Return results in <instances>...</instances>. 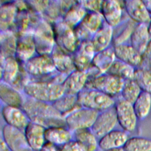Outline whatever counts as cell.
Returning a JSON list of instances; mask_svg holds the SVG:
<instances>
[{"instance_id":"obj_45","label":"cell","mask_w":151,"mask_h":151,"mask_svg":"<svg viewBox=\"0 0 151 151\" xmlns=\"http://www.w3.org/2000/svg\"><path fill=\"white\" fill-rule=\"evenodd\" d=\"M104 151H124L123 147H120V148H114V149H110L108 150H106Z\"/></svg>"},{"instance_id":"obj_11","label":"cell","mask_w":151,"mask_h":151,"mask_svg":"<svg viewBox=\"0 0 151 151\" xmlns=\"http://www.w3.org/2000/svg\"><path fill=\"white\" fill-rule=\"evenodd\" d=\"M2 134V139L11 151H34L29 145L23 130L5 124Z\"/></svg>"},{"instance_id":"obj_44","label":"cell","mask_w":151,"mask_h":151,"mask_svg":"<svg viewBox=\"0 0 151 151\" xmlns=\"http://www.w3.org/2000/svg\"><path fill=\"white\" fill-rule=\"evenodd\" d=\"M147 11H148L149 14L151 16V0H147V1H143Z\"/></svg>"},{"instance_id":"obj_9","label":"cell","mask_w":151,"mask_h":151,"mask_svg":"<svg viewBox=\"0 0 151 151\" xmlns=\"http://www.w3.org/2000/svg\"><path fill=\"white\" fill-rule=\"evenodd\" d=\"M114 107L119 124L123 130L132 132L136 127L137 117L133 104L124 100L120 96L115 99Z\"/></svg>"},{"instance_id":"obj_39","label":"cell","mask_w":151,"mask_h":151,"mask_svg":"<svg viewBox=\"0 0 151 151\" xmlns=\"http://www.w3.org/2000/svg\"><path fill=\"white\" fill-rule=\"evenodd\" d=\"M80 4L85 8L87 12H100L103 1L88 0V1H78Z\"/></svg>"},{"instance_id":"obj_35","label":"cell","mask_w":151,"mask_h":151,"mask_svg":"<svg viewBox=\"0 0 151 151\" xmlns=\"http://www.w3.org/2000/svg\"><path fill=\"white\" fill-rule=\"evenodd\" d=\"M104 22L103 15L100 12H87L80 25L93 35Z\"/></svg>"},{"instance_id":"obj_15","label":"cell","mask_w":151,"mask_h":151,"mask_svg":"<svg viewBox=\"0 0 151 151\" xmlns=\"http://www.w3.org/2000/svg\"><path fill=\"white\" fill-rule=\"evenodd\" d=\"M101 14L104 22L112 28H114L122 21V5L120 1L116 0L103 1Z\"/></svg>"},{"instance_id":"obj_28","label":"cell","mask_w":151,"mask_h":151,"mask_svg":"<svg viewBox=\"0 0 151 151\" xmlns=\"http://www.w3.org/2000/svg\"><path fill=\"white\" fill-rule=\"evenodd\" d=\"M1 58L15 57L18 35L12 30L1 31Z\"/></svg>"},{"instance_id":"obj_16","label":"cell","mask_w":151,"mask_h":151,"mask_svg":"<svg viewBox=\"0 0 151 151\" xmlns=\"http://www.w3.org/2000/svg\"><path fill=\"white\" fill-rule=\"evenodd\" d=\"M123 8L130 19L137 24H146L151 21V16L143 1L127 0L123 2Z\"/></svg>"},{"instance_id":"obj_10","label":"cell","mask_w":151,"mask_h":151,"mask_svg":"<svg viewBox=\"0 0 151 151\" xmlns=\"http://www.w3.org/2000/svg\"><path fill=\"white\" fill-rule=\"evenodd\" d=\"M118 123L114 106L100 111L90 129L97 137L100 139L109 132L114 130Z\"/></svg>"},{"instance_id":"obj_14","label":"cell","mask_w":151,"mask_h":151,"mask_svg":"<svg viewBox=\"0 0 151 151\" xmlns=\"http://www.w3.org/2000/svg\"><path fill=\"white\" fill-rule=\"evenodd\" d=\"M2 115L6 124L23 131L31 122L21 107L4 105Z\"/></svg>"},{"instance_id":"obj_7","label":"cell","mask_w":151,"mask_h":151,"mask_svg":"<svg viewBox=\"0 0 151 151\" xmlns=\"http://www.w3.org/2000/svg\"><path fill=\"white\" fill-rule=\"evenodd\" d=\"M52 25L56 45L64 51L73 54L80 44L74 29L67 25L63 19L58 20Z\"/></svg>"},{"instance_id":"obj_32","label":"cell","mask_w":151,"mask_h":151,"mask_svg":"<svg viewBox=\"0 0 151 151\" xmlns=\"http://www.w3.org/2000/svg\"><path fill=\"white\" fill-rule=\"evenodd\" d=\"M73 133L74 140L81 145L85 151H95L99 146L97 137L90 129L78 130Z\"/></svg>"},{"instance_id":"obj_24","label":"cell","mask_w":151,"mask_h":151,"mask_svg":"<svg viewBox=\"0 0 151 151\" xmlns=\"http://www.w3.org/2000/svg\"><path fill=\"white\" fill-rule=\"evenodd\" d=\"M150 37L146 24H137L130 38V44L141 55L145 52Z\"/></svg>"},{"instance_id":"obj_25","label":"cell","mask_w":151,"mask_h":151,"mask_svg":"<svg viewBox=\"0 0 151 151\" xmlns=\"http://www.w3.org/2000/svg\"><path fill=\"white\" fill-rule=\"evenodd\" d=\"M113 28L106 22L92 37L91 41L96 52L104 50L112 45Z\"/></svg>"},{"instance_id":"obj_2","label":"cell","mask_w":151,"mask_h":151,"mask_svg":"<svg viewBox=\"0 0 151 151\" xmlns=\"http://www.w3.org/2000/svg\"><path fill=\"white\" fill-rule=\"evenodd\" d=\"M22 66L29 77V81H51L56 82L58 72L51 55L35 54Z\"/></svg>"},{"instance_id":"obj_19","label":"cell","mask_w":151,"mask_h":151,"mask_svg":"<svg viewBox=\"0 0 151 151\" xmlns=\"http://www.w3.org/2000/svg\"><path fill=\"white\" fill-rule=\"evenodd\" d=\"M46 128L43 126L30 122L24 130L27 140L34 151H39L46 143L45 132Z\"/></svg>"},{"instance_id":"obj_20","label":"cell","mask_w":151,"mask_h":151,"mask_svg":"<svg viewBox=\"0 0 151 151\" xmlns=\"http://www.w3.org/2000/svg\"><path fill=\"white\" fill-rule=\"evenodd\" d=\"M116 57L135 68L140 67L142 55L130 44H122L113 46Z\"/></svg>"},{"instance_id":"obj_6","label":"cell","mask_w":151,"mask_h":151,"mask_svg":"<svg viewBox=\"0 0 151 151\" xmlns=\"http://www.w3.org/2000/svg\"><path fill=\"white\" fill-rule=\"evenodd\" d=\"M124 81L108 73L100 74L89 78L86 88H94L116 99L120 95Z\"/></svg>"},{"instance_id":"obj_34","label":"cell","mask_w":151,"mask_h":151,"mask_svg":"<svg viewBox=\"0 0 151 151\" xmlns=\"http://www.w3.org/2000/svg\"><path fill=\"white\" fill-rule=\"evenodd\" d=\"M133 106L137 119H145L148 116L151 109V94L142 91L133 104Z\"/></svg>"},{"instance_id":"obj_17","label":"cell","mask_w":151,"mask_h":151,"mask_svg":"<svg viewBox=\"0 0 151 151\" xmlns=\"http://www.w3.org/2000/svg\"><path fill=\"white\" fill-rule=\"evenodd\" d=\"M88 78V70L80 71L76 70L66 77L63 83L65 93L77 95L86 88Z\"/></svg>"},{"instance_id":"obj_21","label":"cell","mask_w":151,"mask_h":151,"mask_svg":"<svg viewBox=\"0 0 151 151\" xmlns=\"http://www.w3.org/2000/svg\"><path fill=\"white\" fill-rule=\"evenodd\" d=\"M0 98L4 106L21 107L24 94L12 86L1 81Z\"/></svg>"},{"instance_id":"obj_30","label":"cell","mask_w":151,"mask_h":151,"mask_svg":"<svg viewBox=\"0 0 151 151\" xmlns=\"http://www.w3.org/2000/svg\"><path fill=\"white\" fill-rule=\"evenodd\" d=\"M137 24L130 19L121 22L117 26L113 28L112 45L126 44L127 40L130 38Z\"/></svg>"},{"instance_id":"obj_40","label":"cell","mask_w":151,"mask_h":151,"mask_svg":"<svg viewBox=\"0 0 151 151\" xmlns=\"http://www.w3.org/2000/svg\"><path fill=\"white\" fill-rule=\"evenodd\" d=\"M139 68L151 73V38L146 49L142 54V62Z\"/></svg>"},{"instance_id":"obj_18","label":"cell","mask_w":151,"mask_h":151,"mask_svg":"<svg viewBox=\"0 0 151 151\" xmlns=\"http://www.w3.org/2000/svg\"><path fill=\"white\" fill-rule=\"evenodd\" d=\"M51 56L52 58L55 70L58 73L68 76L76 70L73 55L68 53L57 45H55Z\"/></svg>"},{"instance_id":"obj_5","label":"cell","mask_w":151,"mask_h":151,"mask_svg":"<svg viewBox=\"0 0 151 151\" xmlns=\"http://www.w3.org/2000/svg\"><path fill=\"white\" fill-rule=\"evenodd\" d=\"M33 36L37 54L51 55L56 45L52 25L42 17L33 31Z\"/></svg>"},{"instance_id":"obj_12","label":"cell","mask_w":151,"mask_h":151,"mask_svg":"<svg viewBox=\"0 0 151 151\" xmlns=\"http://www.w3.org/2000/svg\"><path fill=\"white\" fill-rule=\"evenodd\" d=\"M96 53L91 41L81 42L75 52L72 54L76 70L87 71L92 66Z\"/></svg>"},{"instance_id":"obj_3","label":"cell","mask_w":151,"mask_h":151,"mask_svg":"<svg viewBox=\"0 0 151 151\" xmlns=\"http://www.w3.org/2000/svg\"><path fill=\"white\" fill-rule=\"evenodd\" d=\"M23 93L34 99L52 103L65 93L63 84L51 81H29Z\"/></svg>"},{"instance_id":"obj_26","label":"cell","mask_w":151,"mask_h":151,"mask_svg":"<svg viewBox=\"0 0 151 151\" xmlns=\"http://www.w3.org/2000/svg\"><path fill=\"white\" fill-rule=\"evenodd\" d=\"M18 11L14 1L1 4L0 7L1 31L13 29Z\"/></svg>"},{"instance_id":"obj_36","label":"cell","mask_w":151,"mask_h":151,"mask_svg":"<svg viewBox=\"0 0 151 151\" xmlns=\"http://www.w3.org/2000/svg\"><path fill=\"white\" fill-rule=\"evenodd\" d=\"M142 91L139 85L133 79L127 80L124 81L120 96L133 104Z\"/></svg>"},{"instance_id":"obj_37","label":"cell","mask_w":151,"mask_h":151,"mask_svg":"<svg viewBox=\"0 0 151 151\" xmlns=\"http://www.w3.org/2000/svg\"><path fill=\"white\" fill-rule=\"evenodd\" d=\"M124 151H151V140L143 137L129 138L123 147Z\"/></svg>"},{"instance_id":"obj_22","label":"cell","mask_w":151,"mask_h":151,"mask_svg":"<svg viewBox=\"0 0 151 151\" xmlns=\"http://www.w3.org/2000/svg\"><path fill=\"white\" fill-rule=\"evenodd\" d=\"M128 139L126 132L114 129L99 139V146L103 150L123 147Z\"/></svg>"},{"instance_id":"obj_43","label":"cell","mask_w":151,"mask_h":151,"mask_svg":"<svg viewBox=\"0 0 151 151\" xmlns=\"http://www.w3.org/2000/svg\"><path fill=\"white\" fill-rule=\"evenodd\" d=\"M10 149L9 148L7 144L4 140L2 137L1 139L0 142V151H10Z\"/></svg>"},{"instance_id":"obj_31","label":"cell","mask_w":151,"mask_h":151,"mask_svg":"<svg viewBox=\"0 0 151 151\" xmlns=\"http://www.w3.org/2000/svg\"><path fill=\"white\" fill-rule=\"evenodd\" d=\"M87 12L79 1H76L65 12L62 19L67 25L74 29L81 24Z\"/></svg>"},{"instance_id":"obj_38","label":"cell","mask_w":151,"mask_h":151,"mask_svg":"<svg viewBox=\"0 0 151 151\" xmlns=\"http://www.w3.org/2000/svg\"><path fill=\"white\" fill-rule=\"evenodd\" d=\"M133 80L141 90L151 94V73L141 68H136Z\"/></svg>"},{"instance_id":"obj_8","label":"cell","mask_w":151,"mask_h":151,"mask_svg":"<svg viewBox=\"0 0 151 151\" xmlns=\"http://www.w3.org/2000/svg\"><path fill=\"white\" fill-rule=\"evenodd\" d=\"M99 113L90 109L80 107L64 117L66 126L72 132L91 129Z\"/></svg>"},{"instance_id":"obj_27","label":"cell","mask_w":151,"mask_h":151,"mask_svg":"<svg viewBox=\"0 0 151 151\" xmlns=\"http://www.w3.org/2000/svg\"><path fill=\"white\" fill-rule=\"evenodd\" d=\"M116 59L114 47L111 45L95 54L92 65L97 69L101 74L106 73Z\"/></svg>"},{"instance_id":"obj_33","label":"cell","mask_w":151,"mask_h":151,"mask_svg":"<svg viewBox=\"0 0 151 151\" xmlns=\"http://www.w3.org/2000/svg\"><path fill=\"white\" fill-rule=\"evenodd\" d=\"M135 70V67L116 58L106 73L127 80L133 79Z\"/></svg>"},{"instance_id":"obj_13","label":"cell","mask_w":151,"mask_h":151,"mask_svg":"<svg viewBox=\"0 0 151 151\" xmlns=\"http://www.w3.org/2000/svg\"><path fill=\"white\" fill-rule=\"evenodd\" d=\"M37 54L33 32H28L18 35L15 58L24 64Z\"/></svg>"},{"instance_id":"obj_23","label":"cell","mask_w":151,"mask_h":151,"mask_svg":"<svg viewBox=\"0 0 151 151\" xmlns=\"http://www.w3.org/2000/svg\"><path fill=\"white\" fill-rule=\"evenodd\" d=\"M73 133L65 126H53L46 128L45 138L46 142L52 143L58 147L72 140Z\"/></svg>"},{"instance_id":"obj_41","label":"cell","mask_w":151,"mask_h":151,"mask_svg":"<svg viewBox=\"0 0 151 151\" xmlns=\"http://www.w3.org/2000/svg\"><path fill=\"white\" fill-rule=\"evenodd\" d=\"M58 147V151H85L81 145L75 140H71Z\"/></svg>"},{"instance_id":"obj_42","label":"cell","mask_w":151,"mask_h":151,"mask_svg":"<svg viewBox=\"0 0 151 151\" xmlns=\"http://www.w3.org/2000/svg\"><path fill=\"white\" fill-rule=\"evenodd\" d=\"M39 151H58V147L52 143L46 142Z\"/></svg>"},{"instance_id":"obj_1","label":"cell","mask_w":151,"mask_h":151,"mask_svg":"<svg viewBox=\"0 0 151 151\" xmlns=\"http://www.w3.org/2000/svg\"><path fill=\"white\" fill-rule=\"evenodd\" d=\"M21 108L31 122L45 128L53 126H66L65 118L55 109L52 103L41 101L24 94Z\"/></svg>"},{"instance_id":"obj_29","label":"cell","mask_w":151,"mask_h":151,"mask_svg":"<svg viewBox=\"0 0 151 151\" xmlns=\"http://www.w3.org/2000/svg\"><path fill=\"white\" fill-rule=\"evenodd\" d=\"M52 104L64 117L81 107L77 95L65 93Z\"/></svg>"},{"instance_id":"obj_46","label":"cell","mask_w":151,"mask_h":151,"mask_svg":"<svg viewBox=\"0 0 151 151\" xmlns=\"http://www.w3.org/2000/svg\"><path fill=\"white\" fill-rule=\"evenodd\" d=\"M148 31H149L150 37L151 38V21L149 23V25H148Z\"/></svg>"},{"instance_id":"obj_4","label":"cell","mask_w":151,"mask_h":151,"mask_svg":"<svg viewBox=\"0 0 151 151\" xmlns=\"http://www.w3.org/2000/svg\"><path fill=\"white\" fill-rule=\"evenodd\" d=\"M77 98L81 107L98 112L108 109L115 104V99L94 88H84L77 94Z\"/></svg>"}]
</instances>
